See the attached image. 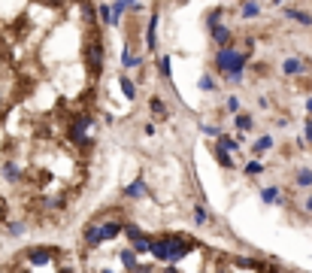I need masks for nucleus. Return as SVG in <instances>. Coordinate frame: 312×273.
<instances>
[{
    "label": "nucleus",
    "instance_id": "nucleus-1",
    "mask_svg": "<svg viewBox=\"0 0 312 273\" xmlns=\"http://www.w3.org/2000/svg\"><path fill=\"white\" fill-rule=\"evenodd\" d=\"M246 61H249V52H237L233 46H221L218 55H215V67L224 70L227 76L230 73H243L246 70Z\"/></svg>",
    "mask_w": 312,
    "mask_h": 273
},
{
    "label": "nucleus",
    "instance_id": "nucleus-2",
    "mask_svg": "<svg viewBox=\"0 0 312 273\" xmlns=\"http://www.w3.org/2000/svg\"><path fill=\"white\" fill-rule=\"evenodd\" d=\"M85 64H88V70L94 76L103 70V40H94V43L85 46Z\"/></svg>",
    "mask_w": 312,
    "mask_h": 273
},
{
    "label": "nucleus",
    "instance_id": "nucleus-3",
    "mask_svg": "<svg viewBox=\"0 0 312 273\" xmlns=\"http://www.w3.org/2000/svg\"><path fill=\"white\" fill-rule=\"evenodd\" d=\"M155 258H161V261H170V234L161 240H152V249H149Z\"/></svg>",
    "mask_w": 312,
    "mask_h": 273
},
{
    "label": "nucleus",
    "instance_id": "nucleus-4",
    "mask_svg": "<svg viewBox=\"0 0 312 273\" xmlns=\"http://www.w3.org/2000/svg\"><path fill=\"white\" fill-rule=\"evenodd\" d=\"M237 264H240V267H252V270H258V273H279L276 264H264V261H255V258H237Z\"/></svg>",
    "mask_w": 312,
    "mask_h": 273
},
{
    "label": "nucleus",
    "instance_id": "nucleus-5",
    "mask_svg": "<svg viewBox=\"0 0 312 273\" xmlns=\"http://www.w3.org/2000/svg\"><path fill=\"white\" fill-rule=\"evenodd\" d=\"M52 258H55V249H27V261H30V264H40V267H43V264H49Z\"/></svg>",
    "mask_w": 312,
    "mask_h": 273
},
{
    "label": "nucleus",
    "instance_id": "nucleus-6",
    "mask_svg": "<svg viewBox=\"0 0 312 273\" xmlns=\"http://www.w3.org/2000/svg\"><path fill=\"white\" fill-rule=\"evenodd\" d=\"M209 33H212V43H218V46H230V30L224 27V24H209Z\"/></svg>",
    "mask_w": 312,
    "mask_h": 273
},
{
    "label": "nucleus",
    "instance_id": "nucleus-7",
    "mask_svg": "<svg viewBox=\"0 0 312 273\" xmlns=\"http://www.w3.org/2000/svg\"><path fill=\"white\" fill-rule=\"evenodd\" d=\"M125 231L122 222H103L100 225V234H103V240H112V237H119V234Z\"/></svg>",
    "mask_w": 312,
    "mask_h": 273
},
{
    "label": "nucleus",
    "instance_id": "nucleus-8",
    "mask_svg": "<svg viewBox=\"0 0 312 273\" xmlns=\"http://www.w3.org/2000/svg\"><path fill=\"white\" fill-rule=\"evenodd\" d=\"M155 43H158V15L149 18V30H146V46L155 49Z\"/></svg>",
    "mask_w": 312,
    "mask_h": 273
},
{
    "label": "nucleus",
    "instance_id": "nucleus-9",
    "mask_svg": "<svg viewBox=\"0 0 312 273\" xmlns=\"http://www.w3.org/2000/svg\"><path fill=\"white\" fill-rule=\"evenodd\" d=\"M85 243H88V246H97V243H103L100 225H88V228H85Z\"/></svg>",
    "mask_w": 312,
    "mask_h": 273
},
{
    "label": "nucleus",
    "instance_id": "nucleus-10",
    "mask_svg": "<svg viewBox=\"0 0 312 273\" xmlns=\"http://www.w3.org/2000/svg\"><path fill=\"white\" fill-rule=\"evenodd\" d=\"M143 194H146V182L143 179H137V182H131L125 188V198H143Z\"/></svg>",
    "mask_w": 312,
    "mask_h": 273
},
{
    "label": "nucleus",
    "instance_id": "nucleus-11",
    "mask_svg": "<svg viewBox=\"0 0 312 273\" xmlns=\"http://www.w3.org/2000/svg\"><path fill=\"white\" fill-rule=\"evenodd\" d=\"M282 70H285L288 76H297V73H303L306 67H303V61H300V58H288V61L282 64Z\"/></svg>",
    "mask_w": 312,
    "mask_h": 273
},
{
    "label": "nucleus",
    "instance_id": "nucleus-12",
    "mask_svg": "<svg viewBox=\"0 0 312 273\" xmlns=\"http://www.w3.org/2000/svg\"><path fill=\"white\" fill-rule=\"evenodd\" d=\"M119 85H122V91H125V97H128V100H134V97H137V88H134V82L128 79V76H125V73H122V79H119Z\"/></svg>",
    "mask_w": 312,
    "mask_h": 273
},
{
    "label": "nucleus",
    "instance_id": "nucleus-13",
    "mask_svg": "<svg viewBox=\"0 0 312 273\" xmlns=\"http://www.w3.org/2000/svg\"><path fill=\"white\" fill-rule=\"evenodd\" d=\"M122 64H125V67H140V58L125 46V52H122Z\"/></svg>",
    "mask_w": 312,
    "mask_h": 273
},
{
    "label": "nucleus",
    "instance_id": "nucleus-14",
    "mask_svg": "<svg viewBox=\"0 0 312 273\" xmlns=\"http://www.w3.org/2000/svg\"><path fill=\"white\" fill-rule=\"evenodd\" d=\"M285 15L294 18V21H300V24H312V15H306V12H300V9H288Z\"/></svg>",
    "mask_w": 312,
    "mask_h": 273
},
{
    "label": "nucleus",
    "instance_id": "nucleus-15",
    "mask_svg": "<svg viewBox=\"0 0 312 273\" xmlns=\"http://www.w3.org/2000/svg\"><path fill=\"white\" fill-rule=\"evenodd\" d=\"M209 219V213H206V207L203 204H197V207H194V222H197V225H203Z\"/></svg>",
    "mask_w": 312,
    "mask_h": 273
},
{
    "label": "nucleus",
    "instance_id": "nucleus-16",
    "mask_svg": "<svg viewBox=\"0 0 312 273\" xmlns=\"http://www.w3.org/2000/svg\"><path fill=\"white\" fill-rule=\"evenodd\" d=\"M261 201H267V204H273V201H279V191H276V188H273V185H270V188H264V191H261Z\"/></svg>",
    "mask_w": 312,
    "mask_h": 273
},
{
    "label": "nucleus",
    "instance_id": "nucleus-17",
    "mask_svg": "<svg viewBox=\"0 0 312 273\" xmlns=\"http://www.w3.org/2000/svg\"><path fill=\"white\" fill-rule=\"evenodd\" d=\"M125 234H128V240H131V243H134V240H140V237H143V231H140V228H137V225H125Z\"/></svg>",
    "mask_w": 312,
    "mask_h": 273
},
{
    "label": "nucleus",
    "instance_id": "nucleus-18",
    "mask_svg": "<svg viewBox=\"0 0 312 273\" xmlns=\"http://www.w3.org/2000/svg\"><path fill=\"white\" fill-rule=\"evenodd\" d=\"M128 6H125V0H119V3L112 6V24H119V18H122V12H125Z\"/></svg>",
    "mask_w": 312,
    "mask_h": 273
},
{
    "label": "nucleus",
    "instance_id": "nucleus-19",
    "mask_svg": "<svg viewBox=\"0 0 312 273\" xmlns=\"http://www.w3.org/2000/svg\"><path fill=\"white\" fill-rule=\"evenodd\" d=\"M243 15H246V18H255V15H258V3H255V0L243 3Z\"/></svg>",
    "mask_w": 312,
    "mask_h": 273
},
{
    "label": "nucleus",
    "instance_id": "nucleus-20",
    "mask_svg": "<svg viewBox=\"0 0 312 273\" xmlns=\"http://www.w3.org/2000/svg\"><path fill=\"white\" fill-rule=\"evenodd\" d=\"M3 176H6L9 182H15V179H18V167H15V164H3Z\"/></svg>",
    "mask_w": 312,
    "mask_h": 273
},
{
    "label": "nucleus",
    "instance_id": "nucleus-21",
    "mask_svg": "<svg viewBox=\"0 0 312 273\" xmlns=\"http://www.w3.org/2000/svg\"><path fill=\"white\" fill-rule=\"evenodd\" d=\"M149 249H152V240H146V237L134 240V252H149Z\"/></svg>",
    "mask_w": 312,
    "mask_h": 273
},
{
    "label": "nucleus",
    "instance_id": "nucleus-22",
    "mask_svg": "<svg viewBox=\"0 0 312 273\" xmlns=\"http://www.w3.org/2000/svg\"><path fill=\"white\" fill-rule=\"evenodd\" d=\"M122 264H125L128 270H131V267L137 264V255H134V249H128V252H122Z\"/></svg>",
    "mask_w": 312,
    "mask_h": 273
},
{
    "label": "nucleus",
    "instance_id": "nucleus-23",
    "mask_svg": "<svg viewBox=\"0 0 312 273\" xmlns=\"http://www.w3.org/2000/svg\"><path fill=\"white\" fill-rule=\"evenodd\" d=\"M267 149H273V140H270V137H261V140L255 143V152H267Z\"/></svg>",
    "mask_w": 312,
    "mask_h": 273
},
{
    "label": "nucleus",
    "instance_id": "nucleus-24",
    "mask_svg": "<svg viewBox=\"0 0 312 273\" xmlns=\"http://www.w3.org/2000/svg\"><path fill=\"white\" fill-rule=\"evenodd\" d=\"M237 125H240L243 131H249V128H252V115H249V112H243V115H237Z\"/></svg>",
    "mask_w": 312,
    "mask_h": 273
},
{
    "label": "nucleus",
    "instance_id": "nucleus-25",
    "mask_svg": "<svg viewBox=\"0 0 312 273\" xmlns=\"http://www.w3.org/2000/svg\"><path fill=\"white\" fill-rule=\"evenodd\" d=\"M218 149H224V152H227V149H237V140H230V137H224V134H221V140H218Z\"/></svg>",
    "mask_w": 312,
    "mask_h": 273
},
{
    "label": "nucleus",
    "instance_id": "nucleus-26",
    "mask_svg": "<svg viewBox=\"0 0 312 273\" xmlns=\"http://www.w3.org/2000/svg\"><path fill=\"white\" fill-rule=\"evenodd\" d=\"M158 67H161V76H164V79H170V58H167V55L158 61Z\"/></svg>",
    "mask_w": 312,
    "mask_h": 273
},
{
    "label": "nucleus",
    "instance_id": "nucleus-27",
    "mask_svg": "<svg viewBox=\"0 0 312 273\" xmlns=\"http://www.w3.org/2000/svg\"><path fill=\"white\" fill-rule=\"evenodd\" d=\"M261 170H264V164H261V161H249V164H246V173H252V176H258Z\"/></svg>",
    "mask_w": 312,
    "mask_h": 273
},
{
    "label": "nucleus",
    "instance_id": "nucleus-28",
    "mask_svg": "<svg viewBox=\"0 0 312 273\" xmlns=\"http://www.w3.org/2000/svg\"><path fill=\"white\" fill-rule=\"evenodd\" d=\"M297 185H312V173L309 170H300L297 173Z\"/></svg>",
    "mask_w": 312,
    "mask_h": 273
},
{
    "label": "nucleus",
    "instance_id": "nucleus-29",
    "mask_svg": "<svg viewBox=\"0 0 312 273\" xmlns=\"http://www.w3.org/2000/svg\"><path fill=\"white\" fill-rule=\"evenodd\" d=\"M218 161H221V167H233V161H230V155H227L224 149H218Z\"/></svg>",
    "mask_w": 312,
    "mask_h": 273
},
{
    "label": "nucleus",
    "instance_id": "nucleus-30",
    "mask_svg": "<svg viewBox=\"0 0 312 273\" xmlns=\"http://www.w3.org/2000/svg\"><path fill=\"white\" fill-rule=\"evenodd\" d=\"M131 273H152V264H134Z\"/></svg>",
    "mask_w": 312,
    "mask_h": 273
},
{
    "label": "nucleus",
    "instance_id": "nucleus-31",
    "mask_svg": "<svg viewBox=\"0 0 312 273\" xmlns=\"http://www.w3.org/2000/svg\"><path fill=\"white\" fill-rule=\"evenodd\" d=\"M152 109H155V112H158V115H164V103H161L158 97H152Z\"/></svg>",
    "mask_w": 312,
    "mask_h": 273
},
{
    "label": "nucleus",
    "instance_id": "nucleus-32",
    "mask_svg": "<svg viewBox=\"0 0 312 273\" xmlns=\"http://www.w3.org/2000/svg\"><path fill=\"white\" fill-rule=\"evenodd\" d=\"M0 222H6V201L0 198Z\"/></svg>",
    "mask_w": 312,
    "mask_h": 273
},
{
    "label": "nucleus",
    "instance_id": "nucleus-33",
    "mask_svg": "<svg viewBox=\"0 0 312 273\" xmlns=\"http://www.w3.org/2000/svg\"><path fill=\"white\" fill-rule=\"evenodd\" d=\"M200 88H206V91L212 88V79H209V76H203V79H200Z\"/></svg>",
    "mask_w": 312,
    "mask_h": 273
},
{
    "label": "nucleus",
    "instance_id": "nucleus-34",
    "mask_svg": "<svg viewBox=\"0 0 312 273\" xmlns=\"http://www.w3.org/2000/svg\"><path fill=\"white\" fill-rule=\"evenodd\" d=\"M306 140H309V143H312V119H309V122H306Z\"/></svg>",
    "mask_w": 312,
    "mask_h": 273
},
{
    "label": "nucleus",
    "instance_id": "nucleus-35",
    "mask_svg": "<svg viewBox=\"0 0 312 273\" xmlns=\"http://www.w3.org/2000/svg\"><path fill=\"white\" fill-rule=\"evenodd\" d=\"M43 3H49V6H58V3H64V0H43Z\"/></svg>",
    "mask_w": 312,
    "mask_h": 273
},
{
    "label": "nucleus",
    "instance_id": "nucleus-36",
    "mask_svg": "<svg viewBox=\"0 0 312 273\" xmlns=\"http://www.w3.org/2000/svg\"><path fill=\"white\" fill-rule=\"evenodd\" d=\"M306 109H309V112H312V97H309V100H306Z\"/></svg>",
    "mask_w": 312,
    "mask_h": 273
},
{
    "label": "nucleus",
    "instance_id": "nucleus-37",
    "mask_svg": "<svg viewBox=\"0 0 312 273\" xmlns=\"http://www.w3.org/2000/svg\"><path fill=\"white\" fill-rule=\"evenodd\" d=\"M167 273H179V270H176V267H167Z\"/></svg>",
    "mask_w": 312,
    "mask_h": 273
},
{
    "label": "nucleus",
    "instance_id": "nucleus-38",
    "mask_svg": "<svg viewBox=\"0 0 312 273\" xmlns=\"http://www.w3.org/2000/svg\"><path fill=\"white\" fill-rule=\"evenodd\" d=\"M306 210H312V198H309V204H306Z\"/></svg>",
    "mask_w": 312,
    "mask_h": 273
},
{
    "label": "nucleus",
    "instance_id": "nucleus-39",
    "mask_svg": "<svg viewBox=\"0 0 312 273\" xmlns=\"http://www.w3.org/2000/svg\"><path fill=\"white\" fill-rule=\"evenodd\" d=\"M0 106H3V94H0Z\"/></svg>",
    "mask_w": 312,
    "mask_h": 273
},
{
    "label": "nucleus",
    "instance_id": "nucleus-40",
    "mask_svg": "<svg viewBox=\"0 0 312 273\" xmlns=\"http://www.w3.org/2000/svg\"><path fill=\"white\" fill-rule=\"evenodd\" d=\"M100 273H112V270H100Z\"/></svg>",
    "mask_w": 312,
    "mask_h": 273
},
{
    "label": "nucleus",
    "instance_id": "nucleus-41",
    "mask_svg": "<svg viewBox=\"0 0 312 273\" xmlns=\"http://www.w3.org/2000/svg\"><path fill=\"white\" fill-rule=\"evenodd\" d=\"M179 3H188V0H179Z\"/></svg>",
    "mask_w": 312,
    "mask_h": 273
}]
</instances>
